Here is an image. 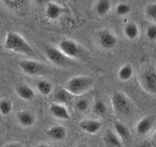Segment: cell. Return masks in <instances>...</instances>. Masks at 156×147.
I'll use <instances>...</instances> for the list:
<instances>
[{"label": "cell", "mask_w": 156, "mask_h": 147, "mask_svg": "<svg viewBox=\"0 0 156 147\" xmlns=\"http://www.w3.org/2000/svg\"><path fill=\"white\" fill-rule=\"evenodd\" d=\"M133 73H134V70L131 64H126L120 67V68L118 70L117 75L119 80L122 81H128L133 76Z\"/></svg>", "instance_id": "cell-18"}, {"label": "cell", "mask_w": 156, "mask_h": 147, "mask_svg": "<svg viewBox=\"0 0 156 147\" xmlns=\"http://www.w3.org/2000/svg\"><path fill=\"white\" fill-rule=\"evenodd\" d=\"M37 91L43 96H48L53 91V86L49 81L45 80H40L36 84Z\"/></svg>", "instance_id": "cell-20"}, {"label": "cell", "mask_w": 156, "mask_h": 147, "mask_svg": "<svg viewBox=\"0 0 156 147\" xmlns=\"http://www.w3.org/2000/svg\"><path fill=\"white\" fill-rule=\"evenodd\" d=\"M69 93L65 89H60L55 94V100L58 103L64 104L67 103L69 100Z\"/></svg>", "instance_id": "cell-24"}, {"label": "cell", "mask_w": 156, "mask_h": 147, "mask_svg": "<svg viewBox=\"0 0 156 147\" xmlns=\"http://www.w3.org/2000/svg\"><path fill=\"white\" fill-rule=\"evenodd\" d=\"M19 67L22 72L29 76H41L46 72L44 64L33 60H22L19 62Z\"/></svg>", "instance_id": "cell-5"}, {"label": "cell", "mask_w": 156, "mask_h": 147, "mask_svg": "<svg viewBox=\"0 0 156 147\" xmlns=\"http://www.w3.org/2000/svg\"><path fill=\"white\" fill-rule=\"evenodd\" d=\"M104 140L108 147H122L121 139L115 134V132L111 130H106Z\"/></svg>", "instance_id": "cell-16"}, {"label": "cell", "mask_w": 156, "mask_h": 147, "mask_svg": "<svg viewBox=\"0 0 156 147\" xmlns=\"http://www.w3.org/2000/svg\"><path fill=\"white\" fill-rule=\"evenodd\" d=\"M102 123L97 120H84L79 123V127L88 134H95L100 130Z\"/></svg>", "instance_id": "cell-9"}, {"label": "cell", "mask_w": 156, "mask_h": 147, "mask_svg": "<svg viewBox=\"0 0 156 147\" xmlns=\"http://www.w3.org/2000/svg\"><path fill=\"white\" fill-rule=\"evenodd\" d=\"M13 109V105L11 100L3 98L0 100V114L2 116H8Z\"/></svg>", "instance_id": "cell-22"}, {"label": "cell", "mask_w": 156, "mask_h": 147, "mask_svg": "<svg viewBox=\"0 0 156 147\" xmlns=\"http://www.w3.org/2000/svg\"><path fill=\"white\" fill-rule=\"evenodd\" d=\"M16 118L22 127H30L35 123V117L31 112L27 109H21L16 114Z\"/></svg>", "instance_id": "cell-10"}, {"label": "cell", "mask_w": 156, "mask_h": 147, "mask_svg": "<svg viewBox=\"0 0 156 147\" xmlns=\"http://www.w3.org/2000/svg\"><path fill=\"white\" fill-rule=\"evenodd\" d=\"M114 130L117 136L122 141H127L130 139V131L128 127L120 122L114 123Z\"/></svg>", "instance_id": "cell-17"}, {"label": "cell", "mask_w": 156, "mask_h": 147, "mask_svg": "<svg viewBox=\"0 0 156 147\" xmlns=\"http://www.w3.org/2000/svg\"><path fill=\"white\" fill-rule=\"evenodd\" d=\"M15 91H16V94L22 100H27V101L33 100L34 98V97H35V93H34V91H33L32 88H30L27 84L18 85L16 88V89H15Z\"/></svg>", "instance_id": "cell-14"}, {"label": "cell", "mask_w": 156, "mask_h": 147, "mask_svg": "<svg viewBox=\"0 0 156 147\" xmlns=\"http://www.w3.org/2000/svg\"><path fill=\"white\" fill-rule=\"evenodd\" d=\"M63 13V9L59 5L55 2H50L45 9V16L49 20H57Z\"/></svg>", "instance_id": "cell-15"}, {"label": "cell", "mask_w": 156, "mask_h": 147, "mask_svg": "<svg viewBox=\"0 0 156 147\" xmlns=\"http://www.w3.org/2000/svg\"><path fill=\"white\" fill-rule=\"evenodd\" d=\"M93 109H94V112L96 115L103 116V115L106 114V111H107V107H106V103L103 100H100L95 102Z\"/></svg>", "instance_id": "cell-25"}, {"label": "cell", "mask_w": 156, "mask_h": 147, "mask_svg": "<svg viewBox=\"0 0 156 147\" xmlns=\"http://www.w3.org/2000/svg\"><path fill=\"white\" fill-rule=\"evenodd\" d=\"M124 34L130 40H134L138 38L139 34V29L137 24L135 22H129L124 28Z\"/></svg>", "instance_id": "cell-19"}, {"label": "cell", "mask_w": 156, "mask_h": 147, "mask_svg": "<svg viewBox=\"0 0 156 147\" xmlns=\"http://www.w3.org/2000/svg\"><path fill=\"white\" fill-rule=\"evenodd\" d=\"M49 110L51 113L56 118L62 120H67L70 119V113H69L67 108L64 104L61 103H52L49 106Z\"/></svg>", "instance_id": "cell-12"}, {"label": "cell", "mask_w": 156, "mask_h": 147, "mask_svg": "<svg viewBox=\"0 0 156 147\" xmlns=\"http://www.w3.org/2000/svg\"><path fill=\"white\" fill-rule=\"evenodd\" d=\"M142 88L148 93L156 94V68L150 66L142 70L139 77Z\"/></svg>", "instance_id": "cell-3"}, {"label": "cell", "mask_w": 156, "mask_h": 147, "mask_svg": "<svg viewBox=\"0 0 156 147\" xmlns=\"http://www.w3.org/2000/svg\"><path fill=\"white\" fill-rule=\"evenodd\" d=\"M75 107L78 111L85 112L89 108V102L86 99H80L75 103Z\"/></svg>", "instance_id": "cell-28"}, {"label": "cell", "mask_w": 156, "mask_h": 147, "mask_svg": "<svg viewBox=\"0 0 156 147\" xmlns=\"http://www.w3.org/2000/svg\"><path fill=\"white\" fill-rule=\"evenodd\" d=\"M76 147H88V146L87 145H85V144H80V145H78Z\"/></svg>", "instance_id": "cell-32"}, {"label": "cell", "mask_w": 156, "mask_h": 147, "mask_svg": "<svg viewBox=\"0 0 156 147\" xmlns=\"http://www.w3.org/2000/svg\"><path fill=\"white\" fill-rule=\"evenodd\" d=\"M36 147H51V146L48 145H46V144L41 143V144H39V145H37Z\"/></svg>", "instance_id": "cell-31"}, {"label": "cell", "mask_w": 156, "mask_h": 147, "mask_svg": "<svg viewBox=\"0 0 156 147\" xmlns=\"http://www.w3.org/2000/svg\"><path fill=\"white\" fill-rule=\"evenodd\" d=\"M130 10H131L130 5L125 2H121L115 6V13L118 16H126L130 13Z\"/></svg>", "instance_id": "cell-26"}, {"label": "cell", "mask_w": 156, "mask_h": 147, "mask_svg": "<svg viewBox=\"0 0 156 147\" xmlns=\"http://www.w3.org/2000/svg\"><path fill=\"white\" fill-rule=\"evenodd\" d=\"M2 3L12 10H20L26 4V0H1Z\"/></svg>", "instance_id": "cell-23"}, {"label": "cell", "mask_w": 156, "mask_h": 147, "mask_svg": "<svg viewBox=\"0 0 156 147\" xmlns=\"http://www.w3.org/2000/svg\"><path fill=\"white\" fill-rule=\"evenodd\" d=\"M146 36L151 41L156 40V25H150L146 30Z\"/></svg>", "instance_id": "cell-29"}, {"label": "cell", "mask_w": 156, "mask_h": 147, "mask_svg": "<svg viewBox=\"0 0 156 147\" xmlns=\"http://www.w3.org/2000/svg\"><path fill=\"white\" fill-rule=\"evenodd\" d=\"M99 41L103 48L111 50L116 45L117 38L115 34L109 30H103L99 34Z\"/></svg>", "instance_id": "cell-8"}, {"label": "cell", "mask_w": 156, "mask_h": 147, "mask_svg": "<svg viewBox=\"0 0 156 147\" xmlns=\"http://www.w3.org/2000/svg\"><path fill=\"white\" fill-rule=\"evenodd\" d=\"M45 55L48 59L57 66H64L67 63V57L56 48L48 47L46 49Z\"/></svg>", "instance_id": "cell-7"}, {"label": "cell", "mask_w": 156, "mask_h": 147, "mask_svg": "<svg viewBox=\"0 0 156 147\" xmlns=\"http://www.w3.org/2000/svg\"><path fill=\"white\" fill-rule=\"evenodd\" d=\"M154 145H155V147H156V134H155V136H154Z\"/></svg>", "instance_id": "cell-33"}, {"label": "cell", "mask_w": 156, "mask_h": 147, "mask_svg": "<svg viewBox=\"0 0 156 147\" xmlns=\"http://www.w3.org/2000/svg\"><path fill=\"white\" fill-rule=\"evenodd\" d=\"M71 1H73V2H76V0H71Z\"/></svg>", "instance_id": "cell-34"}, {"label": "cell", "mask_w": 156, "mask_h": 147, "mask_svg": "<svg viewBox=\"0 0 156 147\" xmlns=\"http://www.w3.org/2000/svg\"><path fill=\"white\" fill-rule=\"evenodd\" d=\"M145 13L148 18L154 22H156V3L148 5L145 9Z\"/></svg>", "instance_id": "cell-27"}, {"label": "cell", "mask_w": 156, "mask_h": 147, "mask_svg": "<svg viewBox=\"0 0 156 147\" xmlns=\"http://www.w3.org/2000/svg\"><path fill=\"white\" fill-rule=\"evenodd\" d=\"M111 9V2L109 0H99L96 6V11L100 16H105Z\"/></svg>", "instance_id": "cell-21"}, {"label": "cell", "mask_w": 156, "mask_h": 147, "mask_svg": "<svg viewBox=\"0 0 156 147\" xmlns=\"http://www.w3.org/2000/svg\"><path fill=\"white\" fill-rule=\"evenodd\" d=\"M46 135L54 140L62 141L67 136V130L64 126L55 125L47 130Z\"/></svg>", "instance_id": "cell-13"}, {"label": "cell", "mask_w": 156, "mask_h": 147, "mask_svg": "<svg viewBox=\"0 0 156 147\" xmlns=\"http://www.w3.org/2000/svg\"><path fill=\"white\" fill-rule=\"evenodd\" d=\"M4 147H24V146L22 145V144L19 143V142H9V143H7Z\"/></svg>", "instance_id": "cell-30"}, {"label": "cell", "mask_w": 156, "mask_h": 147, "mask_svg": "<svg viewBox=\"0 0 156 147\" xmlns=\"http://www.w3.org/2000/svg\"><path fill=\"white\" fill-rule=\"evenodd\" d=\"M4 48L6 50L21 55H32L34 49L31 45L19 33L9 31L5 35Z\"/></svg>", "instance_id": "cell-1"}, {"label": "cell", "mask_w": 156, "mask_h": 147, "mask_svg": "<svg viewBox=\"0 0 156 147\" xmlns=\"http://www.w3.org/2000/svg\"><path fill=\"white\" fill-rule=\"evenodd\" d=\"M153 125H154V119L151 117H144L136 124V133L140 136H145L149 133L153 127Z\"/></svg>", "instance_id": "cell-11"}, {"label": "cell", "mask_w": 156, "mask_h": 147, "mask_svg": "<svg viewBox=\"0 0 156 147\" xmlns=\"http://www.w3.org/2000/svg\"><path fill=\"white\" fill-rule=\"evenodd\" d=\"M94 79L89 76H75L66 82L64 89L70 94L81 95L94 85Z\"/></svg>", "instance_id": "cell-2"}, {"label": "cell", "mask_w": 156, "mask_h": 147, "mask_svg": "<svg viewBox=\"0 0 156 147\" xmlns=\"http://www.w3.org/2000/svg\"><path fill=\"white\" fill-rule=\"evenodd\" d=\"M58 49L65 55L71 58H76L80 56L82 48L80 45L75 41L69 38H64L58 44Z\"/></svg>", "instance_id": "cell-6"}, {"label": "cell", "mask_w": 156, "mask_h": 147, "mask_svg": "<svg viewBox=\"0 0 156 147\" xmlns=\"http://www.w3.org/2000/svg\"><path fill=\"white\" fill-rule=\"evenodd\" d=\"M112 109L115 113L122 115H128L131 110L130 102L128 97L121 92H115L111 98Z\"/></svg>", "instance_id": "cell-4"}]
</instances>
